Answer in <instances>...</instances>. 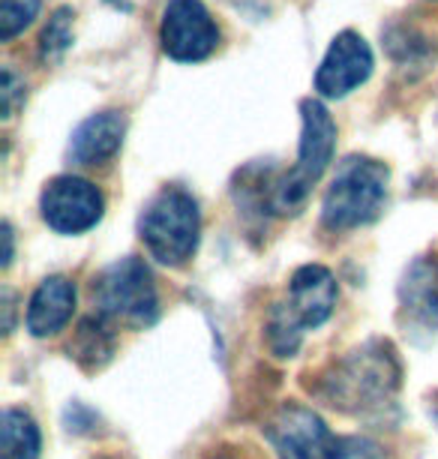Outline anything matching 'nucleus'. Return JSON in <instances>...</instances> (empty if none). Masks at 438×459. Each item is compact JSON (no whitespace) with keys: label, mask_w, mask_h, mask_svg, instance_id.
Instances as JSON below:
<instances>
[{"label":"nucleus","mask_w":438,"mask_h":459,"mask_svg":"<svg viewBox=\"0 0 438 459\" xmlns=\"http://www.w3.org/2000/svg\"><path fill=\"white\" fill-rule=\"evenodd\" d=\"M300 120H304V133H300L297 166L288 175H282L277 184H271L268 202L273 213H297V207H304L309 189L319 184L333 157L337 126H333L328 108L319 100H304L300 102Z\"/></svg>","instance_id":"6"},{"label":"nucleus","mask_w":438,"mask_h":459,"mask_svg":"<svg viewBox=\"0 0 438 459\" xmlns=\"http://www.w3.org/2000/svg\"><path fill=\"white\" fill-rule=\"evenodd\" d=\"M75 313V285L66 276H48L28 303V331L37 340L64 331Z\"/></svg>","instance_id":"12"},{"label":"nucleus","mask_w":438,"mask_h":459,"mask_svg":"<svg viewBox=\"0 0 438 459\" xmlns=\"http://www.w3.org/2000/svg\"><path fill=\"white\" fill-rule=\"evenodd\" d=\"M93 307L106 325L126 327H148L159 316L157 285L148 271V264L135 255H126L120 262L108 264L93 280Z\"/></svg>","instance_id":"7"},{"label":"nucleus","mask_w":438,"mask_h":459,"mask_svg":"<svg viewBox=\"0 0 438 459\" xmlns=\"http://www.w3.org/2000/svg\"><path fill=\"white\" fill-rule=\"evenodd\" d=\"M391 171L384 162L369 157H348L339 162L337 178L324 195L322 216L328 229H360L379 220L388 202Z\"/></svg>","instance_id":"4"},{"label":"nucleus","mask_w":438,"mask_h":459,"mask_svg":"<svg viewBox=\"0 0 438 459\" xmlns=\"http://www.w3.org/2000/svg\"><path fill=\"white\" fill-rule=\"evenodd\" d=\"M337 307V280L328 267L304 264L297 267L288 282L286 300L277 303L271 313L268 340L279 358H291L297 351L306 331L324 325Z\"/></svg>","instance_id":"2"},{"label":"nucleus","mask_w":438,"mask_h":459,"mask_svg":"<svg viewBox=\"0 0 438 459\" xmlns=\"http://www.w3.org/2000/svg\"><path fill=\"white\" fill-rule=\"evenodd\" d=\"M73 46V10H57L42 30V60H57Z\"/></svg>","instance_id":"16"},{"label":"nucleus","mask_w":438,"mask_h":459,"mask_svg":"<svg viewBox=\"0 0 438 459\" xmlns=\"http://www.w3.org/2000/svg\"><path fill=\"white\" fill-rule=\"evenodd\" d=\"M159 37L166 55L184 64L204 60L219 46V28L202 0H168Z\"/></svg>","instance_id":"9"},{"label":"nucleus","mask_w":438,"mask_h":459,"mask_svg":"<svg viewBox=\"0 0 438 459\" xmlns=\"http://www.w3.org/2000/svg\"><path fill=\"white\" fill-rule=\"evenodd\" d=\"M39 0H0V39L10 42L37 19Z\"/></svg>","instance_id":"17"},{"label":"nucleus","mask_w":438,"mask_h":459,"mask_svg":"<svg viewBox=\"0 0 438 459\" xmlns=\"http://www.w3.org/2000/svg\"><path fill=\"white\" fill-rule=\"evenodd\" d=\"M4 313H6V333L13 331V291H4Z\"/></svg>","instance_id":"20"},{"label":"nucleus","mask_w":438,"mask_h":459,"mask_svg":"<svg viewBox=\"0 0 438 459\" xmlns=\"http://www.w3.org/2000/svg\"><path fill=\"white\" fill-rule=\"evenodd\" d=\"M369 73H373V51L366 39L355 30H342L331 42L328 55H324L319 73H315V91L328 100H339L360 88Z\"/></svg>","instance_id":"10"},{"label":"nucleus","mask_w":438,"mask_h":459,"mask_svg":"<svg viewBox=\"0 0 438 459\" xmlns=\"http://www.w3.org/2000/svg\"><path fill=\"white\" fill-rule=\"evenodd\" d=\"M75 358L88 367H102L108 358H111V333L106 322H93L88 318L82 327H79V342H75Z\"/></svg>","instance_id":"15"},{"label":"nucleus","mask_w":438,"mask_h":459,"mask_svg":"<svg viewBox=\"0 0 438 459\" xmlns=\"http://www.w3.org/2000/svg\"><path fill=\"white\" fill-rule=\"evenodd\" d=\"M4 459H39V429L19 409L4 411Z\"/></svg>","instance_id":"14"},{"label":"nucleus","mask_w":438,"mask_h":459,"mask_svg":"<svg viewBox=\"0 0 438 459\" xmlns=\"http://www.w3.org/2000/svg\"><path fill=\"white\" fill-rule=\"evenodd\" d=\"M399 387V367L391 345L369 342L342 358L322 381V394L333 409L351 414L382 411Z\"/></svg>","instance_id":"1"},{"label":"nucleus","mask_w":438,"mask_h":459,"mask_svg":"<svg viewBox=\"0 0 438 459\" xmlns=\"http://www.w3.org/2000/svg\"><path fill=\"white\" fill-rule=\"evenodd\" d=\"M148 253L166 267H180L195 255L202 231V213L195 198L180 186H166L144 207L139 220Z\"/></svg>","instance_id":"5"},{"label":"nucleus","mask_w":438,"mask_h":459,"mask_svg":"<svg viewBox=\"0 0 438 459\" xmlns=\"http://www.w3.org/2000/svg\"><path fill=\"white\" fill-rule=\"evenodd\" d=\"M399 300L411 325L429 333L438 331V262L420 258L411 264L399 285Z\"/></svg>","instance_id":"13"},{"label":"nucleus","mask_w":438,"mask_h":459,"mask_svg":"<svg viewBox=\"0 0 438 459\" xmlns=\"http://www.w3.org/2000/svg\"><path fill=\"white\" fill-rule=\"evenodd\" d=\"M264 432L279 459H384L375 441L333 436L319 414L295 403L279 405Z\"/></svg>","instance_id":"3"},{"label":"nucleus","mask_w":438,"mask_h":459,"mask_svg":"<svg viewBox=\"0 0 438 459\" xmlns=\"http://www.w3.org/2000/svg\"><path fill=\"white\" fill-rule=\"evenodd\" d=\"M4 244H6V249H4V267H10V262H13V225L10 222H4Z\"/></svg>","instance_id":"19"},{"label":"nucleus","mask_w":438,"mask_h":459,"mask_svg":"<svg viewBox=\"0 0 438 459\" xmlns=\"http://www.w3.org/2000/svg\"><path fill=\"white\" fill-rule=\"evenodd\" d=\"M0 106H4V117H15V111L24 106V84L10 66L4 69V79H0Z\"/></svg>","instance_id":"18"},{"label":"nucleus","mask_w":438,"mask_h":459,"mask_svg":"<svg viewBox=\"0 0 438 459\" xmlns=\"http://www.w3.org/2000/svg\"><path fill=\"white\" fill-rule=\"evenodd\" d=\"M126 117L120 111H99L82 120L70 138V160L75 166H102L124 144Z\"/></svg>","instance_id":"11"},{"label":"nucleus","mask_w":438,"mask_h":459,"mask_svg":"<svg viewBox=\"0 0 438 459\" xmlns=\"http://www.w3.org/2000/svg\"><path fill=\"white\" fill-rule=\"evenodd\" d=\"M102 202L99 189L84 178L64 175L48 180L39 198V211L48 229L57 235H82L93 229L102 220Z\"/></svg>","instance_id":"8"}]
</instances>
